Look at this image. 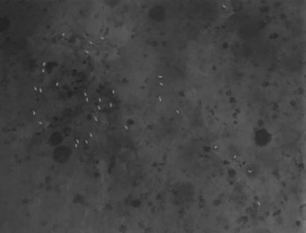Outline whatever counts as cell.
Masks as SVG:
<instances>
[{"label":"cell","mask_w":306,"mask_h":233,"mask_svg":"<svg viewBox=\"0 0 306 233\" xmlns=\"http://www.w3.org/2000/svg\"><path fill=\"white\" fill-rule=\"evenodd\" d=\"M156 80H157V84H158V85L159 88H163L166 86V76L164 75V74H160V75L157 76Z\"/></svg>","instance_id":"obj_1"}]
</instances>
